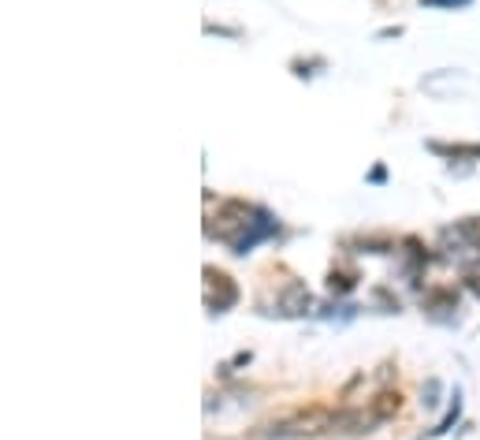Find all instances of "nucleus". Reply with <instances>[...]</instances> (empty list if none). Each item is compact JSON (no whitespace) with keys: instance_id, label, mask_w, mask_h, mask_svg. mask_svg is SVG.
<instances>
[{"instance_id":"1","label":"nucleus","mask_w":480,"mask_h":440,"mask_svg":"<svg viewBox=\"0 0 480 440\" xmlns=\"http://www.w3.org/2000/svg\"><path fill=\"white\" fill-rule=\"evenodd\" d=\"M205 280H209V306H216V310H227L231 302L238 299V291H235V283H231L224 272H205Z\"/></svg>"},{"instance_id":"2","label":"nucleus","mask_w":480,"mask_h":440,"mask_svg":"<svg viewBox=\"0 0 480 440\" xmlns=\"http://www.w3.org/2000/svg\"><path fill=\"white\" fill-rule=\"evenodd\" d=\"M428 4H469V0H428Z\"/></svg>"}]
</instances>
